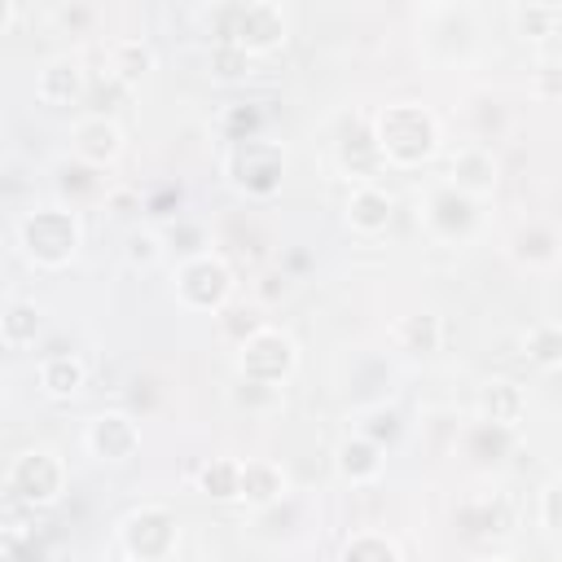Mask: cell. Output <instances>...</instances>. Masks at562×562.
Segmentation results:
<instances>
[{"instance_id": "cell-1", "label": "cell", "mask_w": 562, "mask_h": 562, "mask_svg": "<svg viewBox=\"0 0 562 562\" xmlns=\"http://www.w3.org/2000/svg\"><path fill=\"white\" fill-rule=\"evenodd\" d=\"M373 145L400 167H417L439 149V123L417 101H395L373 119Z\"/></svg>"}, {"instance_id": "cell-2", "label": "cell", "mask_w": 562, "mask_h": 562, "mask_svg": "<svg viewBox=\"0 0 562 562\" xmlns=\"http://www.w3.org/2000/svg\"><path fill=\"white\" fill-rule=\"evenodd\" d=\"M215 44H233L241 53H272L285 40V13L272 0H246V4H220L211 9Z\"/></svg>"}, {"instance_id": "cell-3", "label": "cell", "mask_w": 562, "mask_h": 562, "mask_svg": "<svg viewBox=\"0 0 562 562\" xmlns=\"http://www.w3.org/2000/svg\"><path fill=\"white\" fill-rule=\"evenodd\" d=\"M79 220L66 206H40L18 224V241L31 263L40 268H66L79 250Z\"/></svg>"}, {"instance_id": "cell-4", "label": "cell", "mask_w": 562, "mask_h": 562, "mask_svg": "<svg viewBox=\"0 0 562 562\" xmlns=\"http://www.w3.org/2000/svg\"><path fill=\"white\" fill-rule=\"evenodd\" d=\"M123 549L132 562H167L176 540H180V522L171 509L162 505H145V509H132L123 518V531H119Z\"/></svg>"}, {"instance_id": "cell-5", "label": "cell", "mask_w": 562, "mask_h": 562, "mask_svg": "<svg viewBox=\"0 0 562 562\" xmlns=\"http://www.w3.org/2000/svg\"><path fill=\"white\" fill-rule=\"evenodd\" d=\"M237 369L246 382H263V386H281L294 369V342L272 329V325H259L250 338H241V356H237Z\"/></svg>"}, {"instance_id": "cell-6", "label": "cell", "mask_w": 562, "mask_h": 562, "mask_svg": "<svg viewBox=\"0 0 562 562\" xmlns=\"http://www.w3.org/2000/svg\"><path fill=\"white\" fill-rule=\"evenodd\" d=\"M281 171H285V154L272 140L237 136V145L228 154V176H233L237 189H246V193H272L281 184Z\"/></svg>"}, {"instance_id": "cell-7", "label": "cell", "mask_w": 562, "mask_h": 562, "mask_svg": "<svg viewBox=\"0 0 562 562\" xmlns=\"http://www.w3.org/2000/svg\"><path fill=\"white\" fill-rule=\"evenodd\" d=\"M228 290H233L228 263L215 259V255H193V259H184L180 272H176V294H180V303L193 307V312H220L224 299H228Z\"/></svg>"}, {"instance_id": "cell-8", "label": "cell", "mask_w": 562, "mask_h": 562, "mask_svg": "<svg viewBox=\"0 0 562 562\" xmlns=\"http://www.w3.org/2000/svg\"><path fill=\"white\" fill-rule=\"evenodd\" d=\"M61 483H66V470L48 448H26L9 470V487L31 505H53L61 496Z\"/></svg>"}, {"instance_id": "cell-9", "label": "cell", "mask_w": 562, "mask_h": 562, "mask_svg": "<svg viewBox=\"0 0 562 562\" xmlns=\"http://www.w3.org/2000/svg\"><path fill=\"white\" fill-rule=\"evenodd\" d=\"M83 439H88L92 457H101V461H127L140 448V430H136V422L127 413H101V417H92Z\"/></svg>"}, {"instance_id": "cell-10", "label": "cell", "mask_w": 562, "mask_h": 562, "mask_svg": "<svg viewBox=\"0 0 562 562\" xmlns=\"http://www.w3.org/2000/svg\"><path fill=\"white\" fill-rule=\"evenodd\" d=\"M75 154L88 162V167H105L123 154V132L114 119L105 114H88L75 123Z\"/></svg>"}, {"instance_id": "cell-11", "label": "cell", "mask_w": 562, "mask_h": 562, "mask_svg": "<svg viewBox=\"0 0 562 562\" xmlns=\"http://www.w3.org/2000/svg\"><path fill=\"white\" fill-rule=\"evenodd\" d=\"M426 224L439 233V237H457L474 224V198L457 193L452 184H439L430 198H426Z\"/></svg>"}, {"instance_id": "cell-12", "label": "cell", "mask_w": 562, "mask_h": 562, "mask_svg": "<svg viewBox=\"0 0 562 562\" xmlns=\"http://www.w3.org/2000/svg\"><path fill=\"white\" fill-rule=\"evenodd\" d=\"M448 184H452L457 193H465V198L487 193V189L496 184V158H492L483 145H465V149H457Z\"/></svg>"}, {"instance_id": "cell-13", "label": "cell", "mask_w": 562, "mask_h": 562, "mask_svg": "<svg viewBox=\"0 0 562 562\" xmlns=\"http://www.w3.org/2000/svg\"><path fill=\"white\" fill-rule=\"evenodd\" d=\"M88 92V79H83V66L79 57H53L44 70H40V101L48 105H70Z\"/></svg>"}, {"instance_id": "cell-14", "label": "cell", "mask_w": 562, "mask_h": 562, "mask_svg": "<svg viewBox=\"0 0 562 562\" xmlns=\"http://www.w3.org/2000/svg\"><path fill=\"white\" fill-rule=\"evenodd\" d=\"M237 496L246 505H272L285 496V474L272 461H241L237 470Z\"/></svg>"}, {"instance_id": "cell-15", "label": "cell", "mask_w": 562, "mask_h": 562, "mask_svg": "<svg viewBox=\"0 0 562 562\" xmlns=\"http://www.w3.org/2000/svg\"><path fill=\"white\" fill-rule=\"evenodd\" d=\"M347 224L356 233H382L391 224V193L378 184H360L347 198Z\"/></svg>"}, {"instance_id": "cell-16", "label": "cell", "mask_w": 562, "mask_h": 562, "mask_svg": "<svg viewBox=\"0 0 562 562\" xmlns=\"http://www.w3.org/2000/svg\"><path fill=\"white\" fill-rule=\"evenodd\" d=\"M105 75L114 79V83H123V88H132V83H140L149 70H154V53H149V44H140V40H114L110 48H105Z\"/></svg>"}, {"instance_id": "cell-17", "label": "cell", "mask_w": 562, "mask_h": 562, "mask_svg": "<svg viewBox=\"0 0 562 562\" xmlns=\"http://www.w3.org/2000/svg\"><path fill=\"white\" fill-rule=\"evenodd\" d=\"M479 408H483V426L509 430L522 417V391L514 382H487L483 395H479Z\"/></svg>"}, {"instance_id": "cell-18", "label": "cell", "mask_w": 562, "mask_h": 562, "mask_svg": "<svg viewBox=\"0 0 562 562\" xmlns=\"http://www.w3.org/2000/svg\"><path fill=\"white\" fill-rule=\"evenodd\" d=\"M378 470H382V448H378L373 439L356 435V439H347V443L338 448V474H342V479L369 483V479H378Z\"/></svg>"}, {"instance_id": "cell-19", "label": "cell", "mask_w": 562, "mask_h": 562, "mask_svg": "<svg viewBox=\"0 0 562 562\" xmlns=\"http://www.w3.org/2000/svg\"><path fill=\"white\" fill-rule=\"evenodd\" d=\"M40 386L53 395V400H70L79 386H83V364L75 356H48L40 364Z\"/></svg>"}, {"instance_id": "cell-20", "label": "cell", "mask_w": 562, "mask_h": 562, "mask_svg": "<svg viewBox=\"0 0 562 562\" xmlns=\"http://www.w3.org/2000/svg\"><path fill=\"white\" fill-rule=\"evenodd\" d=\"M35 334H40V307L35 303H9L4 312H0V342L4 347H31L35 342Z\"/></svg>"}, {"instance_id": "cell-21", "label": "cell", "mask_w": 562, "mask_h": 562, "mask_svg": "<svg viewBox=\"0 0 562 562\" xmlns=\"http://www.w3.org/2000/svg\"><path fill=\"white\" fill-rule=\"evenodd\" d=\"M338 562H400V549L378 531H360V536H351L342 544Z\"/></svg>"}, {"instance_id": "cell-22", "label": "cell", "mask_w": 562, "mask_h": 562, "mask_svg": "<svg viewBox=\"0 0 562 562\" xmlns=\"http://www.w3.org/2000/svg\"><path fill=\"white\" fill-rule=\"evenodd\" d=\"M237 470H241V461H228V457L211 461L202 470V492L215 496V501H233L237 496Z\"/></svg>"}, {"instance_id": "cell-23", "label": "cell", "mask_w": 562, "mask_h": 562, "mask_svg": "<svg viewBox=\"0 0 562 562\" xmlns=\"http://www.w3.org/2000/svg\"><path fill=\"white\" fill-rule=\"evenodd\" d=\"M395 334H413V342H408L404 351H422V356H426V351H435V347H439V321H435V316H426V312H422V316L400 321V325H395Z\"/></svg>"}, {"instance_id": "cell-24", "label": "cell", "mask_w": 562, "mask_h": 562, "mask_svg": "<svg viewBox=\"0 0 562 562\" xmlns=\"http://www.w3.org/2000/svg\"><path fill=\"white\" fill-rule=\"evenodd\" d=\"M527 356H531L536 364L553 369V364H558V329H553V325H536V329L527 334Z\"/></svg>"}, {"instance_id": "cell-25", "label": "cell", "mask_w": 562, "mask_h": 562, "mask_svg": "<svg viewBox=\"0 0 562 562\" xmlns=\"http://www.w3.org/2000/svg\"><path fill=\"white\" fill-rule=\"evenodd\" d=\"M0 562H40V544L22 531H0Z\"/></svg>"}, {"instance_id": "cell-26", "label": "cell", "mask_w": 562, "mask_h": 562, "mask_svg": "<svg viewBox=\"0 0 562 562\" xmlns=\"http://www.w3.org/2000/svg\"><path fill=\"white\" fill-rule=\"evenodd\" d=\"M558 18H562V9H558V4H527V9H518V22H522V31L531 26L536 35H553Z\"/></svg>"}, {"instance_id": "cell-27", "label": "cell", "mask_w": 562, "mask_h": 562, "mask_svg": "<svg viewBox=\"0 0 562 562\" xmlns=\"http://www.w3.org/2000/svg\"><path fill=\"white\" fill-rule=\"evenodd\" d=\"M127 259L140 263V268L158 263V259H162V241H158V233H132V237H127Z\"/></svg>"}, {"instance_id": "cell-28", "label": "cell", "mask_w": 562, "mask_h": 562, "mask_svg": "<svg viewBox=\"0 0 562 562\" xmlns=\"http://www.w3.org/2000/svg\"><path fill=\"white\" fill-rule=\"evenodd\" d=\"M215 66H220V75L224 79H233V75H241V70H250V53H241V48H233V44H215Z\"/></svg>"}, {"instance_id": "cell-29", "label": "cell", "mask_w": 562, "mask_h": 562, "mask_svg": "<svg viewBox=\"0 0 562 562\" xmlns=\"http://www.w3.org/2000/svg\"><path fill=\"white\" fill-rule=\"evenodd\" d=\"M553 527H558V483L544 487V531H553Z\"/></svg>"}, {"instance_id": "cell-30", "label": "cell", "mask_w": 562, "mask_h": 562, "mask_svg": "<svg viewBox=\"0 0 562 562\" xmlns=\"http://www.w3.org/2000/svg\"><path fill=\"white\" fill-rule=\"evenodd\" d=\"M9 18H13V4H9V0H0V31L9 26Z\"/></svg>"}, {"instance_id": "cell-31", "label": "cell", "mask_w": 562, "mask_h": 562, "mask_svg": "<svg viewBox=\"0 0 562 562\" xmlns=\"http://www.w3.org/2000/svg\"><path fill=\"white\" fill-rule=\"evenodd\" d=\"M492 562H501V558H492Z\"/></svg>"}]
</instances>
